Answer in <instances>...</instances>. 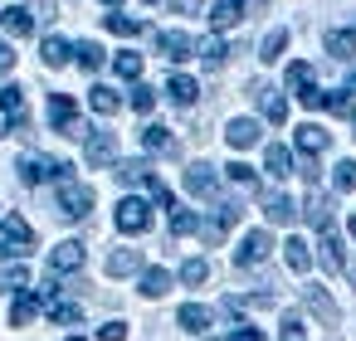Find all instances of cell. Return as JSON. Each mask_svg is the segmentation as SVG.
<instances>
[{"label":"cell","mask_w":356,"mask_h":341,"mask_svg":"<svg viewBox=\"0 0 356 341\" xmlns=\"http://www.w3.org/2000/svg\"><path fill=\"white\" fill-rule=\"evenodd\" d=\"M88 210H93V190H88L83 181L64 176V181H59V215H64V219H88Z\"/></svg>","instance_id":"obj_1"},{"label":"cell","mask_w":356,"mask_h":341,"mask_svg":"<svg viewBox=\"0 0 356 341\" xmlns=\"http://www.w3.org/2000/svg\"><path fill=\"white\" fill-rule=\"evenodd\" d=\"M20 181L25 185H40V181H64V176H74V166L69 161H49V156H20Z\"/></svg>","instance_id":"obj_2"},{"label":"cell","mask_w":356,"mask_h":341,"mask_svg":"<svg viewBox=\"0 0 356 341\" xmlns=\"http://www.w3.org/2000/svg\"><path fill=\"white\" fill-rule=\"evenodd\" d=\"M113 219H118L122 234H147V229H152V205H147L142 195H122Z\"/></svg>","instance_id":"obj_3"},{"label":"cell","mask_w":356,"mask_h":341,"mask_svg":"<svg viewBox=\"0 0 356 341\" xmlns=\"http://www.w3.org/2000/svg\"><path fill=\"white\" fill-rule=\"evenodd\" d=\"M49 122H54V132H64V137H88V132H93V127L79 122V108H74L69 93H54V98H49Z\"/></svg>","instance_id":"obj_4"},{"label":"cell","mask_w":356,"mask_h":341,"mask_svg":"<svg viewBox=\"0 0 356 341\" xmlns=\"http://www.w3.org/2000/svg\"><path fill=\"white\" fill-rule=\"evenodd\" d=\"M0 239H6V253H10V258H25V253L35 249V229H30L20 215H6V219H0Z\"/></svg>","instance_id":"obj_5"},{"label":"cell","mask_w":356,"mask_h":341,"mask_svg":"<svg viewBox=\"0 0 356 341\" xmlns=\"http://www.w3.org/2000/svg\"><path fill=\"white\" fill-rule=\"evenodd\" d=\"M288 88L298 93V103H302V108H322V88L312 83V64H302V59H298V64H288Z\"/></svg>","instance_id":"obj_6"},{"label":"cell","mask_w":356,"mask_h":341,"mask_svg":"<svg viewBox=\"0 0 356 341\" xmlns=\"http://www.w3.org/2000/svg\"><path fill=\"white\" fill-rule=\"evenodd\" d=\"M268 249H273L268 229H249V234L239 239V249H234V268H254V263H264Z\"/></svg>","instance_id":"obj_7"},{"label":"cell","mask_w":356,"mask_h":341,"mask_svg":"<svg viewBox=\"0 0 356 341\" xmlns=\"http://www.w3.org/2000/svg\"><path fill=\"white\" fill-rule=\"evenodd\" d=\"M83 161L98 166V171L113 166V161H118V137H113V132H88V137H83Z\"/></svg>","instance_id":"obj_8"},{"label":"cell","mask_w":356,"mask_h":341,"mask_svg":"<svg viewBox=\"0 0 356 341\" xmlns=\"http://www.w3.org/2000/svg\"><path fill=\"white\" fill-rule=\"evenodd\" d=\"M83 268V244L79 239H64V244H54L49 249V273L59 278V273H79Z\"/></svg>","instance_id":"obj_9"},{"label":"cell","mask_w":356,"mask_h":341,"mask_svg":"<svg viewBox=\"0 0 356 341\" xmlns=\"http://www.w3.org/2000/svg\"><path fill=\"white\" fill-rule=\"evenodd\" d=\"M186 190H191V195H200V200H215V190H220L215 166H210V161H195V166L186 171Z\"/></svg>","instance_id":"obj_10"},{"label":"cell","mask_w":356,"mask_h":341,"mask_svg":"<svg viewBox=\"0 0 356 341\" xmlns=\"http://www.w3.org/2000/svg\"><path fill=\"white\" fill-rule=\"evenodd\" d=\"M156 49H161L171 64H181V59H191V54H195V40H191L186 30H161V35H156Z\"/></svg>","instance_id":"obj_11"},{"label":"cell","mask_w":356,"mask_h":341,"mask_svg":"<svg viewBox=\"0 0 356 341\" xmlns=\"http://www.w3.org/2000/svg\"><path fill=\"white\" fill-rule=\"evenodd\" d=\"M293 142H298V151L312 161V156H322L327 147H332V137H327V127H317V122H302L298 132H293Z\"/></svg>","instance_id":"obj_12"},{"label":"cell","mask_w":356,"mask_h":341,"mask_svg":"<svg viewBox=\"0 0 356 341\" xmlns=\"http://www.w3.org/2000/svg\"><path fill=\"white\" fill-rule=\"evenodd\" d=\"M317 249H322V268H327V273H341V268H346V258H341V239H337L332 224L317 229Z\"/></svg>","instance_id":"obj_13"},{"label":"cell","mask_w":356,"mask_h":341,"mask_svg":"<svg viewBox=\"0 0 356 341\" xmlns=\"http://www.w3.org/2000/svg\"><path fill=\"white\" fill-rule=\"evenodd\" d=\"M249 93L259 98V108H264V117H268V122H288V98H283V93H273L268 83H254Z\"/></svg>","instance_id":"obj_14"},{"label":"cell","mask_w":356,"mask_h":341,"mask_svg":"<svg viewBox=\"0 0 356 341\" xmlns=\"http://www.w3.org/2000/svg\"><path fill=\"white\" fill-rule=\"evenodd\" d=\"M259 137H264V132H259V122H254V117H234V122L225 127V142H229L234 151H249Z\"/></svg>","instance_id":"obj_15"},{"label":"cell","mask_w":356,"mask_h":341,"mask_svg":"<svg viewBox=\"0 0 356 341\" xmlns=\"http://www.w3.org/2000/svg\"><path fill=\"white\" fill-rule=\"evenodd\" d=\"M25 113H30L25 108V88H15V83L0 88V117H6L10 127H25Z\"/></svg>","instance_id":"obj_16"},{"label":"cell","mask_w":356,"mask_h":341,"mask_svg":"<svg viewBox=\"0 0 356 341\" xmlns=\"http://www.w3.org/2000/svg\"><path fill=\"white\" fill-rule=\"evenodd\" d=\"M0 25H6V35H10V40L35 35V15H30L25 6H6V10H0Z\"/></svg>","instance_id":"obj_17"},{"label":"cell","mask_w":356,"mask_h":341,"mask_svg":"<svg viewBox=\"0 0 356 341\" xmlns=\"http://www.w3.org/2000/svg\"><path fill=\"white\" fill-rule=\"evenodd\" d=\"M166 98H171L176 108H191V103L200 98V83L186 78V74H171V78H166Z\"/></svg>","instance_id":"obj_18"},{"label":"cell","mask_w":356,"mask_h":341,"mask_svg":"<svg viewBox=\"0 0 356 341\" xmlns=\"http://www.w3.org/2000/svg\"><path fill=\"white\" fill-rule=\"evenodd\" d=\"M264 215H268L273 224H293L298 205H293V195H283V190H268V195H264Z\"/></svg>","instance_id":"obj_19"},{"label":"cell","mask_w":356,"mask_h":341,"mask_svg":"<svg viewBox=\"0 0 356 341\" xmlns=\"http://www.w3.org/2000/svg\"><path fill=\"white\" fill-rule=\"evenodd\" d=\"M176 322H181V326H186V331H195V336H205V331H210V322H215V317H210V307H200V302H186V307H181V312H176Z\"/></svg>","instance_id":"obj_20"},{"label":"cell","mask_w":356,"mask_h":341,"mask_svg":"<svg viewBox=\"0 0 356 341\" xmlns=\"http://www.w3.org/2000/svg\"><path fill=\"white\" fill-rule=\"evenodd\" d=\"M142 147H147L152 156H176V137H171L166 127H156V122L142 132Z\"/></svg>","instance_id":"obj_21"},{"label":"cell","mask_w":356,"mask_h":341,"mask_svg":"<svg viewBox=\"0 0 356 341\" xmlns=\"http://www.w3.org/2000/svg\"><path fill=\"white\" fill-rule=\"evenodd\" d=\"M35 312H40V292L20 288V297L10 302V322H15V326H30V322H35Z\"/></svg>","instance_id":"obj_22"},{"label":"cell","mask_w":356,"mask_h":341,"mask_svg":"<svg viewBox=\"0 0 356 341\" xmlns=\"http://www.w3.org/2000/svg\"><path fill=\"white\" fill-rule=\"evenodd\" d=\"M205 20H210V30H229V25L244 20V6H239V0H220V6H215Z\"/></svg>","instance_id":"obj_23"},{"label":"cell","mask_w":356,"mask_h":341,"mask_svg":"<svg viewBox=\"0 0 356 341\" xmlns=\"http://www.w3.org/2000/svg\"><path fill=\"white\" fill-rule=\"evenodd\" d=\"M40 59H44L49 69H64V64L74 59V44H69V40H59V35H49V40H44V49H40Z\"/></svg>","instance_id":"obj_24"},{"label":"cell","mask_w":356,"mask_h":341,"mask_svg":"<svg viewBox=\"0 0 356 341\" xmlns=\"http://www.w3.org/2000/svg\"><path fill=\"white\" fill-rule=\"evenodd\" d=\"M264 171H268V176H278V181H283V176H293V151L273 142V147L264 151Z\"/></svg>","instance_id":"obj_25"},{"label":"cell","mask_w":356,"mask_h":341,"mask_svg":"<svg viewBox=\"0 0 356 341\" xmlns=\"http://www.w3.org/2000/svg\"><path fill=\"white\" fill-rule=\"evenodd\" d=\"M137 268H142V253H137V249L108 253V278H127V273H137Z\"/></svg>","instance_id":"obj_26"},{"label":"cell","mask_w":356,"mask_h":341,"mask_svg":"<svg viewBox=\"0 0 356 341\" xmlns=\"http://www.w3.org/2000/svg\"><path fill=\"white\" fill-rule=\"evenodd\" d=\"M0 288H10V292L30 288V268H25V258H10V263H0Z\"/></svg>","instance_id":"obj_27"},{"label":"cell","mask_w":356,"mask_h":341,"mask_svg":"<svg viewBox=\"0 0 356 341\" xmlns=\"http://www.w3.org/2000/svg\"><path fill=\"white\" fill-rule=\"evenodd\" d=\"M88 108H93L98 117H113V113L122 108V98H118L113 88H103V83H98V88H88Z\"/></svg>","instance_id":"obj_28"},{"label":"cell","mask_w":356,"mask_h":341,"mask_svg":"<svg viewBox=\"0 0 356 341\" xmlns=\"http://www.w3.org/2000/svg\"><path fill=\"white\" fill-rule=\"evenodd\" d=\"M49 322L79 326V322H83V307H79V302H64V297H49Z\"/></svg>","instance_id":"obj_29"},{"label":"cell","mask_w":356,"mask_h":341,"mask_svg":"<svg viewBox=\"0 0 356 341\" xmlns=\"http://www.w3.org/2000/svg\"><path fill=\"white\" fill-rule=\"evenodd\" d=\"M327 54L332 59H356V30H332L327 35Z\"/></svg>","instance_id":"obj_30"},{"label":"cell","mask_w":356,"mask_h":341,"mask_svg":"<svg viewBox=\"0 0 356 341\" xmlns=\"http://www.w3.org/2000/svg\"><path fill=\"white\" fill-rule=\"evenodd\" d=\"M283 258H288V268H293V273H307V268H312V253H307V244H302L298 234L283 244Z\"/></svg>","instance_id":"obj_31"},{"label":"cell","mask_w":356,"mask_h":341,"mask_svg":"<svg viewBox=\"0 0 356 341\" xmlns=\"http://www.w3.org/2000/svg\"><path fill=\"white\" fill-rule=\"evenodd\" d=\"M142 292L147 297H166L171 292V273L166 268H142Z\"/></svg>","instance_id":"obj_32"},{"label":"cell","mask_w":356,"mask_h":341,"mask_svg":"<svg viewBox=\"0 0 356 341\" xmlns=\"http://www.w3.org/2000/svg\"><path fill=\"white\" fill-rule=\"evenodd\" d=\"M74 59H79V69H88V74H98V69H103V44H93V40H83V44H74Z\"/></svg>","instance_id":"obj_33"},{"label":"cell","mask_w":356,"mask_h":341,"mask_svg":"<svg viewBox=\"0 0 356 341\" xmlns=\"http://www.w3.org/2000/svg\"><path fill=\"white\" fill-rule=\"evenodd\" d=\"M327 210H332V200H327L322 190H312V195H307V210H302V215H307V224H317V229H322V224H332V215H327Z\"/></svg>","instance_id":"obj_34"},{"label":"cell","mask_w":356,"mask_h":341,"mask_svg":"<svg viewBox=\"0 0 356 341\" xmlns=\"http://www.w3.org/2000/svg\"><path fill=\"white\" fill-rule=\"evenodd\" d=\"M302 297H307V307H312V312H317V317H322V322H327V326H332V322H337V302H332V297H327V292H322V288H307V292H302Z\"/></svg>","instance_id":"obj_35"},{"label":"cell","mask_w":356,"mask_h":341,"mask_svg":"<svg viewBox=\"0 0 356 341\" xmlns=\"http://www.w3.org/2000/svg\"><path fill=\"white\" fill-rule=\"evenodd\" d=\"M200 59H205V69H220V64L229 59V44H225L220 35H210V40L200 44Z\"/></svg>","instance_id":"obj_36"},{"label":"cell","mask_w":356,"mask_h":341,"mask_svg":"<svg viewBox=\"0 0 356 341\" xmlns=\"http://www.w3.org/2000/svg\"><path fill=\"white\" fill-rule=\"evenodd\" d=\"M142 185H147V195H152L161 210H176V195L166 190V181H161V176H152V171H147V176H142Z\"/></svg>","instance_id":"obj_37"},{"label":"cell","mask_w":356,"mask_h":341,"mask_svg":"<svg viewBox=\"0 0 356 341\" xmlns=\"http://www.w3.org/2000/svg\"><path fill=\"white\" fill-rule=\"evenodd\" d=\"M288 49V30H273V35H264V49H259V59L264 64H278V54Z\"/></svg>","instance_id":"obj_38"},{"label":"cell","mask_w":356,"mask_h":341,"mask_svg":"<svg viewBox=\"0 0 356 341\" xmlns=\"http://www.w3.org/2000/svg\"><path fill=\"white\" fill-rule=\"evenodd\" d=\"M113 69H118V78L137 83V78H142V54H132V49H127V54H118V59H113Z\"/></svg>","instance_id":"obj_39"},{"label":"cell","mask_w":356,"mask_h":341,"mask_svg":"<svg viewBox=\"0 0 356 341\" xmlns=\"http://www.w3.org/2000/svg\"><path fill=\"white\" fill-rule=\"evenodd\" d=\"M205 278H210V263H205V258H186V263H181V283H186V288H200Z\"/></svg>","instance_id":"obj_40"},{"label":"cell","mask_w":356,"mask_h":341,"mask_svg":"<svg viewBox=\"0 0 356 341\" xmlns=\"http://www.w3.org/2000/svg\"><path fill=\"white\" fill-rule=\"evenodd\" d=\"M127 103H132V113H142V117H147V113L156 108V88H147V83L137 78V88H132V98H127Z\"/></svg>","instance_id":"obj_41"},{"label":"cell","mask_w":356,"mask_h":341,"mask_svg":"<svg viewBox=\"0 0 356 341\" xmlns=\"http://www.w3.org/2000/svg\"><path fill=\"white\" fill-rule=\"evenodd\" d=\"M195 229H200V215L176 205V210H171V234H195Z\"/></svg>","instance_id":"obj_42"},{"label":"cell","mask_w":356,"mask_h":341,"mask_svg":"<svg viewBox=\"0 0 356 341\" xmlns=\"http://www.w3.org/2000/svg\"><path fill=\"white\" fill-rule=\"evenodd\" d=\"M332 185H337L341 195H351V190H356V161H337V171H332Z\"/></svg>","instance_id":"obj_43"},{"label":"cell","mask_w":356,"mask_h":341,"mask_svg":"<svg viewBox=\"0 0 356 341\" xmlns=\"http://www.w3.org/2000/svg\"><path fill=\"white\" fill-rule=\"evenodd\" d=\"M108 30H113V35H122V40H132V35H142L147 25H142V20H132V15H108Z\"/></svg>","instance_id":"obj_44"},{"label":"cell","mask_w":356,"mask_h":341,"mask_svg":"<svg viewBox=\"0 0 356 341\" xmlns=\"http://www.w3.org/2000/svg\"><path fill=\"white\" fill-rule=\"evenodd\" d=\"M147 171H152L147 161H122V166H118V181H122V185H137Z\"/></svg>","instance_id":"obj_45"},{"label":"cell","mask_w":356,"mask_h":341,"mask_svg":"<svg viewBox=\"0 0 356 341\" xmlns=\"http://www.w3.org/2000/svg\"><path fill=\"white\" fill-rule=\"evenodd\" d=\"M225 176H229L239 190H249V185H254V166H244V161H229V166H225Z\"/></svg>","instance_id":"obj_46"},{"label":"cell","mask_w":356,"mask_h":341,"mask_svg":"<svg viewBox=\"0 0 356 341\" xmlns=\"http://www.w3.org/2000/svg\"><path fill=\"white\" fill-rule=\"evenodd\" d=\"M278 341H307L302 322H298V317H288V322H283V331H278Z\"/></svg>","instance_id":"obj_47"},{"label":"cell","mask_w":356,"mask_h":341,"mask_svg":"<svg viewBox=\"0 0 356 341\" xmlns=\"http://www.w3.org/2000/svg\"><path fill=\"white\" fill-rule=\"evenodd\" d=\"M54 10H59V0H30V15L35 20H54Z\"/></svg>","instance_id":"obj_48"},{"label":"cell","mask_w":356,"mask_h":341,"mask_svg":"<svg viewBox=\"0 0 356 341\" xmlns=\"http://www.w3.org/2000/svg\"><path fill=\"white\" fill-rule=\"evenodd\" d=\"M98 341H127V326L122 322H108V326H98Z\"/></svg>","instance_id":"obj_49"},{"label":"cell","mask_w":356,"mask_h":341,"mask_svg":"<svg viewBox=\"0 0 356 341\" xmlns=\"http://www.w3.org/2000/svg\"><path fill=\"white\" fill-rule=\"evenodd\" d=\"M225 341H264V331H259V326H234Z\"/></svg>","instance_id":"obj_50"},{"label":"cell","mask_w":356,"mask_h":341,"mask_svg":"<svg viewBox=\"0 0 356 341\" xmlns=\"http://www.w3.org/2000/svg\"><path fill=\"white\" fill-rule=\"evenodd\" d=\"M10 69H15V49L0 40V74H10Z\"/></svg>","instance_id":"obj_51"},{"label":"cell","mask_w":356,"mask_h":341,"mask_svg":"<svg viewBox=\"0 0 356 341\" xmlns=\"http://www.w3.org/2000/svg\"><path fill=\"white\" fill-rule=\"evenodd\" d=\"M171 6H176V15H195V10L205 6V0H171Z\"/></svg>","instance_id":"obj_52"},{"label":"cell","mask_w":356,"mask_h":341,"mask_svg":"<svg viewBox=\"0 0 356 341\" xmlns=\"http://www.w3.org/2000/svg\"><path fill=\"white\" fill-rule=\"evenodd\" d=\"M346 98H356V69L346 74Z\"/></svg>","instance_id":"obj_53"},{"label":"cell","mask_w":356,"mask_h":341,"mask_svg":"<svg viewBox=\"0 0 356 341\" xmlns=\"http://www.w3.org/2000/svg\"><path fill=\"white\" fill-rule=\"evenodd\" d=\"M103 6H108V10H118V6H122V0H103Z\"/></svg>","instance_id":"obj_54"},{"label":"cell","mask_w":356,"mask_h":341,"mask_svg":"<svg viewBox=\"0 0 356 341\" xmlns=\"http://www.w3.org/2000/svg\"><path fill=\"white\" fill-rule=\"evenodd\" d=\"M346 229H351V239H356V215H351V224H346Z\"/></svg>","instance_id":"obj_55"},{"label":"cell","mask_w":356,"mask_h":341,"mask_svg":"<svg viewBox=\"0 0 356 341\" xmlns=\"http://www.w3.org/2000/svg\"><path fill=\"white\" fill-rule=\"evenodd\" d=\"M346 273H351V283H356V263H351V268H346Z\"/></svg>","instance_id":"obj_56"},{"label":"cell","mask_w":356,"mask_h":341,"mask_svg":"<svg viewBox=\"0 0 356 341\" xmlns=\"http://www.w3.org/2000/svg\"><path fill=\"white\" fill-rule=\"evenodd\" d=\"M69 341H83V336H69Z\"/></svg>","instance_id":"obj_57"},{"label":"cell","mask_w":356,"mask_h":341,"mask_svg":"<svg viewBox=\"0 0 356 341\" xmlns=\"http://www.w3.org/2000/svg\"><path fill=\"white\" fill-rule=\"evenodd\" d=\"M147 6H156V0H147Z\"/></svg>","instance_id":"obj_58"}]
</instances>
